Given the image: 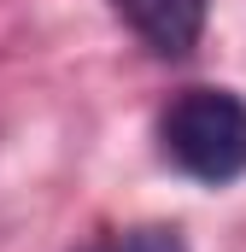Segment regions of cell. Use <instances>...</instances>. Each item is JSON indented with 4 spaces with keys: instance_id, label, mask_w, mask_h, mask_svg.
Here are the masks:
<instances>
[{
    "instance_id": "1",
    "label": "cell",
    "mask_w": 246,
    "mask_h": 252,
    "mask_svg": "<svg viewBox=\"0 0 246 252\" xmlns=\"http://www.w3.org/2000/svg\"><path fill=\"white\" fill-rule=\"evenodd\" d=\"M158 147L164 158L205 182L229 188L246 176V100L235 88H182L158 112Z\"/></svg>"
},
{
    "instance_id": "3",
    "label": "cell",
    "mask_w": 246,
    "mask_h": 252,
    "mask_svg": "<svg viewBox=\"0 0 246 252\" xmlns=\"http://www.w3.org/2000/svg\"><path fill=\"white\" fill-rule=\"evenodd\" d=\"M88 252H187L182 235L176 229H164V223H147V229H123V235H106L100 247Z\"/></svg>"
},
{
    "instance_id": "2",
    "label": "cell",
    "mask_w": 246,
    "mask_h": 252,
    "mask_svg": "<svg viewBox=\"0 0 246 252\" xmlns=\"http://www.w3.org/2000/svg\"><path fill=\"white\" fill-rule=\"evenodd\" d=\"M205 6L211 0H112L123 24L158 53V59H187L205 35Z\"/></svg>"
}]
</instances>
